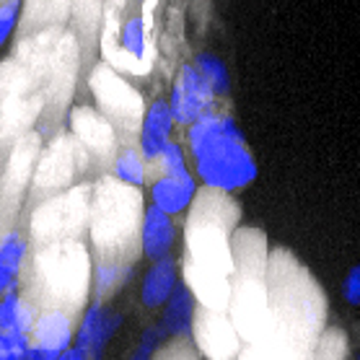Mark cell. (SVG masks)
<instances>
[{
  "label": "cell",
  "instance_id": "cell-1",
  "mask_svg": "<svg viewBox=\"0 0 360 360\" xmlns=\"http://www.w3.org/2000/svg\"><path fill=\"white\" fill-rule=\"evenodd\" d=\"M238 218L236 200L221 189L205 187L189 207L181 229V278L195 290L200 306L229 311L236 278L233 233Z\"/></svg>",
  "mask_w": 360,
  "mask_h": 360
},
{
  "label": "cell",
  "instance_id": "cell-2",
  "mask_svg": "<svg viewBox=\"0 0 360 360\" xmlns=\"http://www.w3.org/2000/svg\"><path fill=\"white\" fill-rule=\"evenodd\" d=\"M267 295L275 324L278 358L314 355L327 324V301L311 272L285 249L270 252Z\"/></svg>",
  "mask_w": 360,
  "mask_h": 360
},
{
  "label": "cell",
  "instance_id": "cell-3",
  "mask_svg": "<svg viewBox=\"0 0 360 360\" xmlns=\"http://www.w3.org/2000/svg\"><path fill=\"white\" fill-rule=\"evenodd\" d=\"M21 280L26 298L39 309H65L78 316L91 303L94 252L83 238L34 246Z\"/></svg>",
  "mask_w": 360,
  "mask_h": 360
},
{
  "label": "cell",
  "instance_id": "cell-4",
  "mask_svg": "<svg viewBox=\"0 0 360 360\" xmlns=\"http://www.w3.org/2000/svg\"><path fill=\"white\" fill-rule=\"evenodd\" d=\"M189 158L205 187L236 192L257 179V161L233 117L207 112L187 127Z\"/></svg>",
  "mask_w": 360,
  "mask_h": 360
},
{
  "label": "cell",
  "instance_id": "cell-5",
  "mask_svg": "<svg viewBox=\"0 0 360 360\" xmlns=\"http://www.w3.org/2000/svg\"><path fill=\"white\" fill-rule=\"evenodd\" d=\"M143 215L146 202L140 187L117 179L115 174L94 184L89 221V246L94 259L135 262L138 254H143Z\"/></svg>",
  "mask_w": 360,
  "mask_h": 360
},
{
  "label": "cell",
  "instance_id": "cell-6",
  "mask_svg": "<svg viewBox=\"0 0 360 360\" xmlns=\"http://www.w3.org/2000/svg\"><path fill=\"white\" fill-rule=\"evenodd\" d=\"M91 192L94 187L78 184L34 205L29 215V238L34 241V246L83 238V233H89Z\"/></svg>",
  "mask_w": 360,
  "mask_h": 360
},
{
  "label": "cell",
  "instance_id": "cell-7",
  "mask_svg": "<svg viewBox=\"0 0 360 360\" xmlns=\"http://www.w3.org/2000/svg\"><path fill=\"white\" fill-rule=\"evenodd\" d=\"M89 83L96 107L117 124V130L140 132L148 107L143 104V94L124 81L120 70H115L112 65H96Z\"/></svg>",
  "mask_w": 360,
  "mask_h": 360
},
{
  "label": "cell",
  "instance_id": "cell-8",
  "mask_svg": "<svg viewBox=\"0 0 360 360\" xmlns=\"http://www.w3.org/2000/svg\"><path fill=\"white\" fill-rule=\"evenodd\" d=\"M89 153L75 138H55L39 153L37 169H34L32 192L39 200L49 195H58L75 187V176L81 172V158Z\"/></svg>",
  "mask_w": 360,
  "mask_h": 360
},
{
  "label": "cell",
  "instance_id": "cell-9",
  "mask_svg": "<svg viewBox=\"0 0 360 360\" xmlns=\"http://www.w3.org/2000/svg\"><path fill=\"white\" fill-rule=\"evenodd\" d=\"M215 89L210 86V81L200 73V68L195 63H184V65L176 70V78H174L172 86V109L176 122L189 127L192 122H197L202 115L213 112L215 109Z\"/></svg>",
  "mask_w": 360,
  "mask_h": 360
},
{
  "label": "cell",
  "instance_id": "cell-10",
  "mask_svg": "<svg viewBox=\"0 0 360 360\" xmlns=\"http://www.w3.org/2000/svg\"><path fill=\"white\" fill-rule=\"evenodd\" d=\"M195 342L202 355L215 360L236 358L244 352V340L231 319V314L223 309H210V306H197Z\"/></svg>",
  "mask_w": 360,
  "mask_h": 360
},
{
  "label": "cell",
  "instance_id": "cell-11",
  "mask_svg": "<svg viewBox=\"0 0 360 360\" xmlns=\"http://www.w3.org/2000/svg\"><path fill=\"white\" fill-rule=\"evenodd\" d=\"M70 130L91 158L112 161L120 150V146H117L120 130L98 107H75L70 112Z\"/></svg>",
  "mask_w": 360,
  "mask_h": 360
},
{
  "label": "cell",
  "instance_id": "cell-12",
  "mask_svg": "<svg viewBox=\"0 0 360 360\" xmlns=\"http://www.w3.org/2000/svg\"><path fill=\"white\" fill-rule=\"evenodd\" d=\"M37 161H39V138H34V135L18 138L13 153L6 158V166H3V210H6V218H8L13 202L18 205L24 200L26 189H32Z\"/></svg>",
  "mask_w": 360,
  "mask_h": 360
},
{
  "label": "cell",
  "instance_id": "cell-13",
  "mask_svg": "<svg viewBox=\"0 0 360 360\" xmlns=\"http://www.w3.org/2000/svg\"><path fill=\"white\" fill-rule=\"evenodd\" d=\"M122 327V314L109 309L107 301H91L81 314L78 332H75V345L86 350L89 358H98L104 347L112 342L117 329Z\"/></svg>",
  "mask_w": 360,
  "mask_h": 360
},
{
  "label": "cell",
  "instance_id": "cell-14",
  "mask_svg": "<svg viewBox=\"0 0 360 360\" xmlns=\"http://www.w3.org/2000/svg\"><path fill=\"white\" fill-rule=\"evenodd\" d=\"M174 124L176 117H174L172 101L169 98H153L146 109V117H143V124H140L138 132V148L143 150V156L148 158V164H156L161 150L166 148V143L172 140Z\"/></svg>",
  "mask_w": 360,
  "mask_h": 360
},
{
  "label": "cell",
  "instance_id": "cell-15",
  "mask_svg": "<svg viewBox=\"0 0 360 360\" xmlns=\"http://www.w3.org/2000/svg\"><path fill=\"white\" fill-rule=\"evenodd\" d=\"M179 241V226L174 221L172 213L161 210L158 205H146V215H143V233H140V246H143V257L150 262L169 257L176 249Z\"/></svg>",
  "mask_w": 360,
  "mask_h": 360
},
{
  "label": "cell",
  "instance_id": "cell-16",
  "mask_svg": "<svg viewBox=\"0 0 360 360\" xmlns=\"http://www.w3.org/2000/svg\"><path fill=\"white\" fill-rule=\"evenodd\" d=\"M181 283V270L176 257H161L153 259V264L146 270L143 283H140V303L146 306L148 311H158L164 309L166 301L174 295V290Z\"/></svg>",
  "mask_w": 360,
  "mask_h": 360
},
{
  "label": "cell",
  "instance_id": "cell-17",
  "mask_svg": "<svg viewBox=\"0 0 360 360\" xmlns=\"http://www.w3.org/2000/svg\"><path fill=\"white\" fill-rule=\"evenodd\" d=\"M195 172L192 174H164V176H156L153 184H150V202L158 205L161 210L172 215L189 213V207L195 205L197 195H200V184H197Z\"/></svg>",
  "mask_w": 360,
  "mask_h": 360
},
{
  "label": "cell",
  "instance_id": "cell-18",
  "mask_svg": "<svg viewBox=\"0 0 360 360\" xmlns=\"http://www.w3.org/2000/svg\"><path fill=\"white\" fill-rule=\"evenodd\" d=\"M197 301L195 290L187 285V280L181 278L179 288L174 290V295L166 301L164 314H161V324L169 332L172 342H187L195 340V319H197Z\"/></svg>",
  "mask_w": 360,
  "mask_h": 360
},
{
  "label": "cell",
  "instance_id": "cell-19",
  "mask_svg": "<svg viewBox=\"0 0 360 360\" xmlns=\"http://www.w3.org/2000/svg\"><path fill=\"white\" fill-rule=\"evenodd\" d=\"M75 316L65 309H39L32 329V345L47 350H68L75 342Z\"/></svg>",
  "mask_w": 360,
  "mask_h": 360
},
{
  "label": "cell",
  "instance_id": "cell-20",
  "mask_svg": "<svg viewBox=\"0 0 360 360\" xmlns=\"http://www.w3.org/2000/svg\"><path fill=\"white\" fill-rule=\"evenodd\" d=\"M29 262V241L18 229H6L0 241V290H18Z\"/></svg>",
  "mask_w": 360,
  "mask_h": 360
},
{
  "label": "cell",
  "instance_id": "cell-21",
  "mask_svg": "<svg viewBox=\"0 0 360 360\" xmlns=\"http://www.w3.org/2000/svg\"><path fill=\"white\" fill-rule=\"evenodd\" d=\"M132 278L130 262H109V259H94V285H91V301H107L117 290L127 285Z\"/></svg>",
  "mask_w": 360,
  "mask_h": 360
},
{
  "label": "cell",
  "instance_id": "cell-22",
  "mask_svg": "<svg viewBox=\"0 0 360 360\" xmlns=\"http://www.w3.org/2000/svg\"><path fill=\"white\" fill-rule=\"evenodd\" d=\"M112 174H115L117 179L127 181V184L143 187L148 176V158L143 156L140 148H122L112 158Z\"/></svg>",
  "mask_w": 360,
  "mask_h": 360
},
{
  "label": "cell",
  "instance_id": "cell-23",
  "mask_svg": "<svg viewBox=\"0 0 360 360\" xmlns=\"http://www.w3.org/2000/svg\"><path fill=\"white\" fill-rule=\"evenodd\" d=\"M120 44H122V55L132 60H146L148 41H146V24L140 16H130L124 21L122 32H120Z\"/></svg>",
  "mask_w": 360,
  "mask_h": 360
},
{
  "label": "cell",
  "instance_id": "cell-24",
  "mask_svg": "<svg viewBox=\"0 0 360 360\" xmlns=\"http://www.w3.org/2000/svg\"><path fill=\"white\" fill-rule=\"evenodd\" d=\"M195 65L200 68V73L210 81V86L215 89L218 96H226L231 91V78H229V68L221 58H215L210 52H197L195 55Z\"/></svg>",
  "mask_w": 360,
  "mask_h": 360
},
{
  "label": "cell",
  "instance_id": "cell-25",
  "mask_svg": "<svg viewBox=\"0 0 360 360\" xmlns=\"http://www.w3.org/2000/svg\"><path fill=\"white\" fill-rule=\"evenodd\" d=\"M70 0H26L24 16L29 24H37V29L58 24V13H68Z\"/></svg>",
  "mask_w": 360,
  "mask_h": 360
},
{
  "label": "cell",
  "instance_id": "cell-26",
  "mask_svg": "<svg viewBox=\"0 0 360 360\" xmlns=\"http://www.w3.org/2000/svg\"><path fill=\"white\" fill-rule=\"evenodd\" d=\"M166 340H169V332H166L164 324H161V321H158V324H150V327H146L143 332H140L138 347L132 350L130 358H135V360L153 358V355L161 352V347H164Z\"/></svg>",
  "mask_w": 360,
  "mask_h": 360
},
{
  "label": "cell",
  "instance_id": "cell-27",
  "mask_svg": "<svg viewBox=\"0 0 360 360\" xmlns=\"http://www.w3.org/2000/svg\"><path fill=\"white\" fill-rule=\"evenodd\" d=\"M156 164L161 166V172L164 174H176V176H181V174H192L189 161H187V150H184L176 140H169V143H166V148L161 150V156H158Z\"/></svg>",
  "mask_w": 360,
  "mask_h": 360
},
{
  "label": "cell",
  "instance_id": "cell-28",
  "mask_svg": "<svg viewBox=\"0 0 360 360\" xmlns=\"http://www.w3.org/2000/svg\"><path fill=\"white\" fill-rule=\"evenodd\" d=\"M29 350H32V335L0 332V358L3 360H26Z\"/></svg>",
  "mask_w": 360,
  "mask_h": 360
},
{
  "label": "cell",
  "instance_id": "cell-29",
  "mask_svg": "<svg viewBox=\"0 0 360 360\" xmlns=\"http://www.w3.org/2000/svg\"><path fill=\"white\" fill-rule=\"evenodd\" d=\"M21 21V0H3L0 6V41L6 44Z\"/></svg>",
  "mask_w": 360,
  "mask_h": 360
},
{
  "label": "cell",
  "instance_id": "cell-30",
  "mask_svg": "<svg viewBox=\"0 0 360 360\" xmlns=\"http://www.w3.org/2000/svg\"><path fill=\"white\" fill-rule=\"evenodd\" d=\"M342 298L350 306H360V264H355L342 283Z\"/></svg>",
  "mask_w": 360,
  "mask_h": 360
},
{
  "label": "cell",
  "instance_id": "cell-31",
  "mask_svg": "<svg viewBox=\"0 0 360 360\" xmlns=\"http://www.w3.org/2000/svg\"><path fill=\"white\" fill-rule=\"evenodd\" d=\"M358 358H360V355H358Z\"/></svg>",
  "mask_w": 360,
  "mask_h": 360
}]
</instances>
